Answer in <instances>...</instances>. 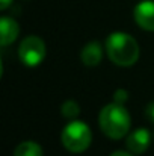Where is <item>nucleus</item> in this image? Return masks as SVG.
<instances>
[{"label":"nucleus","mask_w":154,"mask_h":156,"mask_svg":"<svg viewBox=\"0 0 154 156\" xmlns=\"http://www.w3.org/2000/svg\"><path fill=\"white\" fill-rule=\"evenodd\" d=\"M106 52L113 64L119 67H130L139 58V46L132 35L113 32L106 40Z\"/></svg>","instance_id":"1"},{"label":"nucleus","mask_w":154,"mask_h":156,"mask_svg":"<svg viewBox=\"0 0 154 156\" xmlns=\"http://www.w3.org/2000/svg\"><path fill=\"white\" fill-rule=\"evenodd\" d=\"M98 123L103 133L112 140H119L125 136L130 130V114L122 103H109L100 112Z\"/></svg>","instance_id":"2"},{"label":"nucleus","mask_w":154,"mask_h":156,"mask_svg":"<svg viewBox=\"0 0 154 156\" xmlns=\"http://www.w3.org/2000/svg\"><path fill=\"white\" fill-rule=\"evenodd\" d=\"M60 141L63 147L71 153H82L85 152L92 141V132L89 126L83 121L73 120L65 126L60 135Z\"/></svg>","instance_id":"3"},{"label":"nucleus","mask_w":154,"mask_h":156,"mask_svg":"<svg viewBox=\"0 0 154 156\" xmlns=\"http://www.w3.org/2000/svg\"><path fill=\"white\" fill-rule=\"evenodd\" d=\"M46 44L39 37L30 35L27 38H24L18 47V56L20 61L23 64H26L27 67H36L39 65L44 58H46Z\"/></svg>","instance_id":"4"},{"label":"nucleus","mask_w":154,"mask_h":156,"mask_svg":"<svg viewBox=\"0 0 154 156\" xmlns=\"http://www.w3.org/2000/svg\"><path fill=\"white\" fill-rule=\"evenodd\" d=\"M135 21L145 30L154 32V0H142L133 9Z\"/></svg>","instance_id":"5"},{"label":"nucleus","mask_w":154,"mask_h":156,"mask_svg":"<svg viewBox=\"0 0 154 156\" xmlns=\"http://www.w3.org/2000/svg\"><path fill=\"white\" fill-rule=\"evenodd\" d=\"M150 141H151L150 132H148L147 129L139 127V129L133 130V132L128 135L125 144H127L128 152H132L133 155H141V153H144V152L148 149Z\"/></svg>","instance_id":"6"},{"label":"nucleus","mask_w":154,"mask_h":156,"mask_svg":"<svg viewBox=\"0 0 154 156\" xmlns=\"http://www.w3.org/2000/svg\"><path fill=\"white\" fill-rule=\"evenodd\" d=\"M0 37H2V46H8L11 43H14L20 34V26L18 23L11 18V17H2L0 20Z\"/></svg>","instance_id":"7"},{"label":"nucleus","mask_w":154,"mask_h":156,"mask_svg":"<svg viewBox=\"0 0 154 156\" xmlns=\"http://www.w3.org/2000/svg\"><path fill=\"white\" fill-rule=\"evenodd\" d=\"M103 58V50H101V46L98 41H91L88 43L82 52H80V59L85 65L88 67H95L97 64H100Z\"/></svg>","instance_id":"8"},{"label":"nucleus","mask_w":154,"mask_h":156,"mask_svg":"<svg viewBox=\"0 0 154 156\" xmlns=\"http://www.w3.org/2000/svg\"><path fill=\"white\" fill-rule=\"evenodd\" d=\"M14 156H43V149L35 141H24L15 147Z\"/></svg>","instance_id":"9"},{"label":"nucleus","mask_w":154,"mask_h":156,"mask_svg":"<svg viewBox=\"0 0 154 156\" xmlns=\"http://www.w3.org/2000/svg\"><path fill=\"white\" fill-rule=\"evenodd\" d=\"M60 112H62V115H63L65 118L74 120V118L79 117V114H80V106L77 105V102H74V100H67V102H63V105L60 106Z\"/></svg>","instance_id":"10"},{"label":"nucleus","mask_w":154,"mask_h":156,"mask_svg":"<svg viewBox=\"0 0 154 156\" xmlns=\"http://www.w3.org/2000/svg\"><path fill=\"white\" fill-rule=\"evenodd\" d=\"M128 99V94H127V91L125 90H116L115 91V94H113V102H116V103H122Z\"/></svg>","instance_id":"11"},{"label":"nucleus","mask_w":154,"mask_h":156,"mask_svg":"<svg viewBox=\"0 0 154 156\" xmlns=\"http://www.w3.org/2000/svg\"><path fill=\"white\" fill-rule=\"evenodd\" d=\"M145 117H147L151 123H154V102L147 105V108H145Z\"/></svg>","instance_id":"12"},{"label":"nucleus","mask_w":154,"mask_h":156,"mask_svg":"<svg viewBox=\"0 0 154 156\" xmlns=\"http://www.w3.org/2000/svg\"><path fill=\"white\" fill-rule=\"evenodd\" d=\"M11 3H12V0H0V9H2V11L8 9Z\"/></svg>","instance_id":"13"},{"label":"nucleus","mask_w":154,"mask_h":156,"mask_svg":"<svg viewBox=\"0 0 154 156\" xmlns=\"http://www.w3.org/2000/svg\"><path fill=\"white\" fill-rule=\"evenodd\" d=\"M110 156H133V155H132V152L130 153H127V152H113Z\"/></svg>","instance_id":"14"}]
</instances>
